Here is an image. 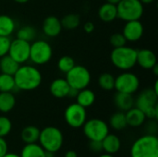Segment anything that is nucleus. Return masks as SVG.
I'll list each match as a JSON object with an SVG mask.
<instances>
[{"instance_id":"obj_1","label":"nucleus","mask_w":158,"mask_h":157,"mask_svg":"<svg viewBox=\"0 0 158 157\" xmlns=\"http://www.w3.org/2000/svg\"><path fill=\"white\" fill-rule=\"evenodd\" d=\"M13 77L16 88L22 91L35 90L42 83V74L40 70L32 66H19Z\"/></svg>"},{"instance_id":"obj_2","label":"nucleus","mask_w":158,"mask_h":157,"mask_svg":"<svg viewBox=\"0 0 158 157\" xmlns=\"http://www.w3.org/2000/svg\"><path fill=\"white\" fill-rule=\"evenodd\" d=\"M110 59L117 68L128 71L137 64V50L126 45L114 48L111 52Z\"/></svg>"},{"instance_id":"obj_3","label":"nucleus","mask_w":158,"mask_h":157,"mask_svg":"<svg viewBox=\"0 0 158 157\" xmlns=\"http://www.w3.org/2000/svg\"><path fill=\"white\" fill-rule=\"evenodd\" d=\"M131 157H158V138L147 134L138 138L131 145Z\"/></svg>"},{"instance_id":"obj_4","label":"nucleus","mask_w":158,"mask_h":157,"mask_svg":"<svg viewBox=\"0 0 158 157\" xmlns=\"http://www.w3.org/2000/svg\"><path fill=\"white\" fill-rule=\"evenodd\" d=\"M38 141L45 152L55 154L61 149L64 138L59 129L49 126L40 130Z\"/></svg>"},{"instance_id":"obj_5","label":"nucleus","mask_w":158,"mask_h":157,"mask_svg":"<svg viewBox=\"0 0 158 157\" xmlns=\"http://www.w3.org/2000/svg\"><path fill=\"white\" fill-rule=\"evenodd\" d=\"M118 18L125 21L140 19L143 14V4L140 0H121L117 4Z\"/></svg>"},{"instance_id":"obj_6","label":"nucleus","mask_w":158,"mask_h":157,"mask_svg":"<svg viewBox=\"0 0 158 157\" xmlns=\"http://www.w3.org/2000/svg\"><path fill=\"white\" fill-rule=\"evenodd\" d=\"M66 81L70 88L82 90L87 88L91 82V73L83 66L75 65L69 72L66 73Z\"/></svg>"},{"instance_id":"obj_7","label":"nucleus","mask_w":158,"mask_h":157,"mask_svg":"<svg viewBox=\"0 0 158 157\" xmlns=\"http://www.w3.org/2000/svg\"><path fill=\"white\" fill-rule=\"evenodd\" d=\"M53 56L51 45L44 40H38L31 44L30 59L36 65H44L48 63Z\"/></svg>"},{"instance_id":"obj_8","label":"nucleus","mask_w":158,"mask_h":157,"mask_svg":"<svg viewBox=\"0 0 158 157\" xmlns=\"http://www.w3.org/2000/svg\"><path fill=\"white\" fill-rule=\"evenodd\" d=\"M83 133L89 141H100L109 133L108 125L102 119L92 118L83 124Z\"/></svg>"},{"instance_id":"obj_9","label":"nucleus","mask_w":158,"mask_h":157,"mask_svg":"<svg viewBox=\"0 0 158 157\" xmlns=\"http://www.w3.org/2000/svg\"><path fill=\"white\" fill-rule=\"evenodd\" d=\"M140 86L139 78L129 71H125L115 78V89L118 93L133 94Z\"/></svg>"},{"instance_id":"obj_10","label":"nucleus","mask_w":158,"mask_h":157,"mask_svg":"<svg viewBox=\"0 0 158 157\" xmlns=\"http://www.w3.org/2000/svg\"><path fill=\"white\" fill-rule=\"evenodd\" d=\"M86 119V108L82 107L77 103L69 105L65 110V120L67 124L73 129H79L82 127Z\"/></svg>"},{"instance_id":"obj_11","label":"nucleus","mask_w":158,"mask_h":157,"mask_svg":"<svg viewBox=\"0 0 158 157\" xmlns=\"http://www.w3.org/2000/svg\"><path fill=\"white\" fill-rule=\"evenodd\" d=\"M30 49L31 43L29 42L17 38L11 41L7 55L20 65L30 59Z\"/></svg>"},{"instance_id":"obj_12","label":"nucleus","mask_w":158,"mask_h":157,"mask_svg":"<svg viewBox=\"0 0 158 157\" xmlns=\"http://www.w3.org/2000/svg\"><path fill=\"white\" fill-rule=\"evenodd\" d=\"M122 34L127 42H137L143 35V25L140 19L126 21Z\"/></svg>"},{"instance_id":"obj_13","label":"nucleus","mask_w":158,"mask_h":157,"mask_svg":"<svg viewBox=\"0 0 158 157\" xmlns=\"http://www.w3.org/2000/svg\"><path fill=\"white\" fill-rule=\"evenodd\" d=\"M157 101L158 94L155 93V91L153 89H146L138 95L134 104L136 105V107H138L144 113L147 109L157 105Z\"/></svg>"},{"instance_id":"obj_14","label":"nucleus","mask_w":158,"mask_h":157,"mask_svg":"<svg viewBox=\"0 0 158 157\" xmlns=\"http://www.w3.org/2000/svg\"><path fill=\"white\" fill-rule=\"evenodd\" d=\"M137 64L143 69H152L156 64V54L150 49H141L137 51Z\"/></svg>"},{"instance_id":"obj_15","label":"nucleus","mask_w":158,"mask_h":157,"mask_svg":"<svg viewBox=\"0 0 158 157\" xmlns=\"http://www.w3.org/2000/svg\"><path fill=\"white\" fill-rule=\"evenodd\" d=\"M62 31L60 19L55 16H49L43 22V31L48 37H56Z\"/></svg>"},{"instance_id":"obj_16","label":"nucleus","mask_w":158,"mask_h":157,"mask_svg":"<svg viewBox=\"0 0 158 157\" xmlns=\"http://www.w3.org/2000/svg\"><path fill=\"white\" fill-rule=\"evenodd\" d=\"M70 87L66 79H56L50 84L51 94L58 99L69 96Z\"/></svg>"},{"instance_id":"obj_17","label":"nucleus","mask_w":158,"mask_h":157,"mask_svg":"<svg viewBox=\"0 0 158 157\" xmlns=\"http://www.w3.org/2000/svg\"><path fill=\"white\" fill-rule=\"evenodd\" d=\"M125 117H126L127 125L133 128L142 126L146 119L143 111H142L138 107H131V109L126 111Z\"/></svg>"},{"instance_id":"obj_18","label":"nucleus","mask_w":158,"mask_h":157,"mask_svg":"<svg viewBox=\"0 0 158 157\" xmlns=\"http://www.w3.org/2000/svg\"><path fill=\"white\" fill-rule=\"evenodd\" d=\"M102 146H103V151H105L106 154L115 155L120 150L121 142L117 135L108 133L102 140Z\"/></svg>"},{"instance_id":"obj_19","label":"nucleus","mask_w":158,"mask_h":157,"mask_svg":"<svg viewBox=\"0 0 158 157\" xmlns=\"http://www.w3.org/2000/svg\"><path fill=\"white\" fill-rule=\"evenodd\" d=\"M98 16L105 22H111L118 18L117 5L106 2L102 5L98 10Z\"/></svg>"},{"instance_id":"obj_20","label":"nucleus","mask_w":158,"mask_h":157,"mask_svg":"<svg viewBox=\"0 0 158 157\" xmlns=\"http://www.w3.org/2000/svg\"><path fill=\"white\" fill-rule=\"evenodd\" d=\"M114 102L116 106L120 111H128L134 105V98L132 94L124 93H117L114 97Z\"/></svg>"},{"instance_id":"obj_21","label":"nucleus","mask_w":158,"mask_h":157,"mask_svg":"<svg viewBox=\"0 0 158 157\" xmlns=\"http://www.w3.org/2000/svg\"><path fill=\"white\" fill-rule=\"evenodd\" d=\"M76 99H77V104H79L84 108H87L94 105L95 101V94L92 90L85 88L78 92L76 95Z\"/></svg>"},{"instance_id":"obj_22","label":"nucleus","mask_w":158,"mask_h":157,"mask_svg":"<svg viewBox=\"0 0 158 157\" xmlns=\"http://www.w3.org/2000/svg\"><path fill=\"white\" fill-rule=\"evenodd\" d=\"M19 68V64L17 63L12 57L8 55H6L0 57V70L1 73H5L7 75H14L18 68Z\"/></svg>"},{"instance_id":"obj_23","label":"nucleus","mask_w":158,"mask_h":157,"mask_svg":"<svg viewBox=\"0 0 158 157\" xmlns=\"http://www.w3.org/2000/svg\"><path fill=\"white\" fill-rule=\"evenodd\" d=\"M20 157H46V152L36 143H27L21 150Z\"/></svg>"},{"instance_id":"obj_24","label":"nucleus","mask_w":158,"mask_h":157,"mask_svg":"<svg viewBox=\"0 0 158 157\" xmlns=\"http://www.w3.org/2000/svg\"><path fill=\"white\" fill-rule=\"evenodd\" d=\"M16 29L14 19L8 15H0V36L9 37Z\"/></svg>"},{"instance_id":"obj_25","label":"nucleus","mask_w":158,"mask_h":157,"mask_svg":"<svg viewBox=\"0 0 158 157\" xmlns=\"http://www.w3.org/2000/svg\"><path fill=\"white\" fill-rule=\"evenodd\" d=\"M16 104L15 96L11 92L0 93V112L8 113L10 112Z\"/></svg>"},{"instance_id":"obj_26","label":"nucleus","mask_w":158,"mask_h":157,"mask_svg":"<svg viewBox=\"0 0 158 157\" xmlns=\"http://www.w3.org/2000/svg\"><path fill=\"white\" fill-rule=\"evenodd\" d=\"M40 135V130L35 126H27L25 127L20 134L21 140L25 144L27 143H34L38 142Z\"/></svg>"},{"instance_id":"obj_27","label":"nucleus","mask_w":158,"mask_h":157,"mask_svg":"<svg viewBox=\"0 0 158 157\" xmlns=\"http://www.w3.org/2000/svg\"><path fill=\"white\" fill-rule=\"evenodd\" d=\"M109 124H110L111 128L116 130H121L125 129L128 126L127 121H126L125 113L120 111V112H117V113L113 114L110 118Z\"/></svg>"},{"instance_id":"obj_28","label":"nucleus","mask_w":158,"mask_h":157,"mask_svg":"<svg viewBox=\"0 0 158 157\" xmlns=\"http://www.w3.org/2000/svg\"><path fill=\"white\" fill-rule=\"evenodd\" d=\"M62 28H65L67 30H74L77 27H79L81 23V18L78 14H68L65 15L62 19L60 20Z\"/></svg>"},{"instance_id":"obj_29","label":"nucleus","mask_w":158,"mask_h":157,"mask_svg":"<svg viewBox=\"0 0 158 157\" xmlns=\"http://www.w3.org/2000/svg\"><path fill=\"white\" fill-rule=\"evenodd\" d=\"M98 85L105 91H112L115 89V77L111 73L105 72L99 76Z\"/></svg>"},{"instance_id":"obj_30","label":"nucleus","mask_w":158,"mask_h":157,"mask_svg":"<svg viewBox=\"0 0 158 157\" xmlns=\"http://www.w3.org/2000/svg\"><path fill=\"white\" fill-rule=\"evenodd\" d=\"M16 88L14 77L5 73L0 74V93L12 92Z\"/></svg>"},{"instance_id":"obj_31","label":"nucleus","mask_w":158,"mask_h":157,"mask_svg":"<svg viewBox=\"0 0 158 157\" xmlns=\"http://www.w3.org/2000/svg\"><path fill=\"white\" fill-rule=\"evenodd\" d=\"M36 36V30L32 26H23L19 31H17V38L26 41V42H31L32 41Z\"/></svg>"},{"instance_id":"obj_32","label":"nucleus","mask_w":158,"mask_h":157,"mask_svg":"<svg viewBox=\"0 0 158 157\" xmlns=\"http://www.w3.org/2000/svg\"><path fill=\"white\" fill-rule=\"evenodd\" d=\"M74 66H75L74 59L69 56H64L60 57L57 62V68L63 73L69 72Z\"/></svg>"},{"instance_id":"obj_33","label":"nucleus","mask_w":158,"mask_h":157,"mask_svg":"<svg viewBox=\"0 0 158 157\" xmlns=\"http://www.w3.org/2000/svg\"><path fill=\"white\" fill-rule=\"evenodd\" d=\"M12 130V123L6 117H0V137H6Z\"/></svg>"},{"instance_id":"obj_34","label":"nucleus","mask_w":158,"mask_h":157,"mask_svg":"<svg viewBox=\"0 0 158 157\" xmlns=\"http://www.w3.org/2000/svg\"><path fill=\"white\" fill-rule=\"evenodd\" d=\"M127 43V40L123 36L122 33H114L110 36V44L113 46V48H118L125 45Z\"/></svg>"},{"instance_id":"obj_35","label":"nucleus","mask_w":158,"mask_h":157,"mask_svg":"<svg viewBox=\"0 0 158 157\" xmlns=\"http://www.w3.org/2000/svg\"><path fill=\"white\" fill-rule=\"evenodd\" d=\"M10 43H11V41L9 39V37L0 36V57L8 54Z\"/></svg>"},{"instance_id":"obj_36","label":"nucleus","mask_w":158,"mask_h":157,"mask_svg":"<svg viewBox=\"0 0 158 157\" xmlns=\"http://www.w3.org/2000/svg\"><path fill=\"white\" fill-rule=\"evenodd\" d=\"M89 147L94 153H99V152L103 151L102 142H100V141H90Z\"/></svg>"},{"instance_id":"obj_37","label":"nucleus","mask_w":158,"mask_h":157,"mask_svg":"<svg viewBox=\"0 0 158 157\" xmlns=\"http://www.w3.org/2000/svg\"><path fill=\"white\" fill-rule=\"evenodd\" d=\"M8 147L6 140L2 137H0V157H3L7 153Z\"/></svg>"},{"instance_id":"obj_38","label":"nucleus","mask_w":158,"mask_h":157,"mask_svg":"<svg viewBox=\"0 0 158 157\" xmlns=\"http://www.w3.org/2000/svg\"><path fill=\"white\" fill-rule=\"evenodd\" d=\"M84 31L87 32V33H91V32H93L94 31V24L93 23V22H91V21H87L85 24H84Z\"/></svg>"},{"instance_id":"obj_39","label":"nucleus","mask_w":158,"mask_h":157,"mask_svg":"<svg viewBox=\"0 0 158 157\" xmlns=\"http://www.w3.org/2000/svg\"><path fill=\"white\" fill-rule=\"evenodd\" d=\"M65 157H78L77 153L73 150H69L65 154Z\"/></svg>"},{"instance_id":"obj_40","label":"nucleus","mask_w":158,"mask_h":157,"mask_svg":"<svg viewBox=\"0 0 158 157\" xmlns=\"http://www.w3.org/2000/svg\"><path fill=\"white\" fill-rule=\"evenodd\" d=\"M3 157H20V155H16V154H14V153H8V152H7Z\"/></svg>"},{"instance_id":"obj_41","label":"nucleus","mask_w":158,"mask_h":157,"mask_svg":"<svg viewBox=\"0 0 158 157\" xmlns=\"http://www.w3.org/2000/svg\"><path fill=\"white\" fill-rule=\"evenodd\" d=\"M152 70L154 71V74H155V76H158V65L156 64L153 68H152Z\"/></svg>"},{"instance_id":"obj_42","label":"nucleus","mask_w":158,"mask_h":157,"mask_svg":"<svg viewBox=\"0 0 158 157\" xmlns=\"http://www.w3.org/2000/svg\"><path fill=\"white\" fill-rule=\"evenodd\" d=\"M154 91H155V93L158 94V81H156V82H155V86H154V89H153Z\"/></svg>"},{"instance_id":"obj_43","label":"nucleus","mask_w":158,"mask_h":157,"mask_svg":"<svg viewBox=\"0 0 158 157\" xmlns=\"http://www.w3.org/2000/svg\"><path fill=\"white\" fill-rule=\"evenodd\" d=\"M143 5L145 4V5H148V4H151V3H153L155 0H140Z\"/></svg>"},{"instance_id":"obj_44","label":"nucleus","mask_w":158,"mask_h":157,"mask_svg":"<svg viewBox=\"0 0 158 157\" xmlns=\"http://www.w3.org/2000/svg\"><path fill=\"white\" fill-rule=\"evenodd\" d=\"M13 1H15V2L18 3V4H25V3H27L28 1H30V0H13Z\"/></svg>"},{"instance_id":"obj_45","label":"nucleus","mask_w":158,"mask_h":157,"mask_svg":"<svg viewBox=\"0 0 158 157\" xmlns=\"http://www.w3.org/2000/svg\"><path fill=\"white\" fill-rule=\"evenodd\" d=\"M99 157H115L114 156V155H109V154H104V155H101Z\"/></svg>"},{"instance_id":"obj_46","label":"nucleus","mask_w":158,"mask_h":157,"mask_svg":"<svg viewBox=\"0 0 158 157\" xmlns=\"http://www.w3.org/2000/svg\"><path fill=\"white\" fill-rule=\"evenodd\" d=\"M107 2H109V3H112V4H115V5H117L119 1H121V0H106Z\"/></svg>"},{"instance_id":"obj_47","label":"nucleus","mask_w":158,"mask_h":157,"mask_svg":"<svg viewBox=\"0 0 158 157\" xmlns=\"http://www.w3.org/2000/svg\"><path fill=\"white\" fill-rule=\"evenodd\" d=\"M53 155H54V154H52V153H48V152H46V157H54Z\"/></svg>"}]
</instances>
